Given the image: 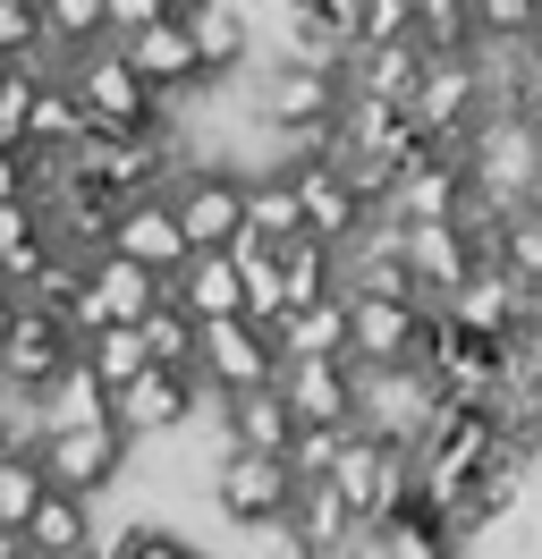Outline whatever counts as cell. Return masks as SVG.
Returning <instances> with one entry per match:
<instances>
[{
    "label": "cell",
    "instance_id": "obj_1",
    "mask_svg": "<svg viewBox=\"0 0 542 559\" xmlns=\"http://www.w3.org/2000/svg\"><path fill=\"white\" fill-rule=\"evenodd\" d=\"M449 153L467 170V212L508 221V212L542 204V119L534 110H483Z\"/></svg>",
    "mask_w": 542,
    "mask_h": 559
},
{
    "label": "cell",
    "instance_id": "obj_2",
    "mask_svg": "<svg viewBox=\"0 0 542 559\" xmlns=\"http://www.w3.org/2000/svg\"><path fill=\"white\" fill-rule=\"evenodd\" d=\"M60 69V85L76 94V110H85V128H110V136H178V110H162L144 85H136V69L110 51V43H94V51H68V60H51Z\"/></svg>",
    "mask_w": 542,
    "mask_h": 559
},
{
    "label": "cell",
    "instance_id": "obj_3",
    "mask_svg": "<svg viewBox=\"0 0 542 559\" xmlns=\"http://www.w3.org/2000/svg\"><path fill=\"white\" fill-rule=\"evenodd\" d=\"M169 221H178V238H187V254H229L237 238H246V178L229 170V162H178L162 187Z\"/></svg>",
    "mask_w": 542,
    "mask_h": 559
},
{
    "label": "cell",
    "instance_id": "obj_4",
    "mask_svg": "<svg viewBox=\"0 0 542 559\" xmlns=\"http://www.w3.org/2000/svg\"><path fill=\"white\" fill-rule=\"evenodd\" d=\"M203 500H212V518L229 525V534H280V525H288V500H297V475H288V457L221 450L212 475H203Z\"/></svg>",
    "mask_w": 542,
    "mask_h": 559
},
{
    "label": "cell",
    "instance_id": "obj_5",
    "mask_svg": "<svg viewBox=\"0 0 542 559\" xmlns=\"http://www.w3.org/2000/svg\"><path fill=\"white\" fill-rule=\"evenodd\" d=\"M34 466H43V484L68 491V500H110L136 466V441L119 424H76V432H43V441H34Z\"/></svg>",
    "mask_w": 542,
    "mask_h": 559
},
{
    "label": "cell",
    "instance_id": "obj_6",
    "mask_svg": "<svg viewBox=\"0 0 542 559\" xmlns=\"http://www.w3.org/2000/svg\"><path fill=\"white\" fill-rule=\"evenodd\" d=\"M492 229H500V221H483V212L399 229V263H406V280H415V297H424V306H440V297H449L467 272H483V263H492Z\"/></svg>",
    "mask_w": 542,
    "mask_h": 559
},
{
    "label": "cell",
    "instance_id": "obj_7",
    "mask_svg": "<svg viewBox=\"0 0 542 559\" xmlns=\"http://www.w3.org/2000/svg\"><path fill=\"white\" fill-rule=\"evenodd\" d=\"M322 484L339 491V509H347L356 525H381V518L406 500V491H415V457L390 450V441H373V432H347Z\"/></svg>",
    "mask_w": 542,
    "mask_h": 559
},
{
    "label": "cell",
    "instance_id": "obj_8",
    "mask_svg": "<svg viewBox=\"0 0 542 559\" xmlns=\"http://www.w3.org/2000/svg\"><path fill=\"white\" fill-rule=\"evenodd\" d=\"M196 382L203 399H237V390H271L280 382V348L263 322H196Z\"/></svg>",
    "mask_w": 542,
    "mask_h": 559
},
{
    "label": "cell",
    "instance_id": "obj_9",
    "mask_svg": "<svg viewBox=\"0 0 542 559\" xmlns=\"http://www.w3.org/2000/svg\"><path fill=\"white\" fill-rule=\"evenodd\" d=\"M280 178H288V195H297V221L314 246H331V254H347V246L365 238L381 212L347 187V170L339 162H280Z\"/></svg>",
    "mask_w": 542,
    "mask_h": 559
},
{
    "label": "cell",
    "instance_id": "obj_10",
    "mask_svg": "<svg viewBox=\"0 0 542 559\" xmlns=\"http://www.w3.org/2000/svg\"><path fill=\"white\" fill-rule=\"evenodd\" d=\"M110 51L136 69V85H144L162 110H178V103H196V94H212V85H221V76L203 69V51L187 43V26H178V17H162V26H144V35H128V43H110Z\"/></svg>",
    "mask_w": 542,
    "mask_h": 559
},
{
    "label": "cell",
    "instance_id": "obj_11",
    "mask_svg": "<svg viewBox=\"0 0 542 559\" xmlns=\"http://www.w3.org/2000/svg\"><path fill=\"white\" fill-rule=\"evenodd\" d=\"M433 416H440V390L424 382L415 365H390V373H365V365H356V432L390 441V450H415Z\"/></svg>",
    "mask_w": 542,
    "mask_h": 559
},
{
    "label": "cell",
    "instance_id": "obj_12",
    "mask_svg": "<svg viewBox=\"0 0 542 559\" xmlns=\"http://www.w3.org/2000/svg\"><path fill=\"white\" fill-rule=\"evenodd\" d=\"M212 399H203L196 373H169V365H144L128 390H110V424L128 432V441H169V432H187Z\"/></svg>",
    "mask_w": 542,
    "mask_h": 559
},
{
    "label": "cell",
    "instance_id": "obj_13",
    "mask_svg": "<svg viewBox=\"0 0 542 559\" xmlns=\"http://www.w3.org/2000/svg\"><path fill=\"white\" fill-rule=\"evenodd\" d=\"M483 51H449V60H424V85H415V103H406V119L424 128L433 144H458L483 119Z\"/></svg>",
    "mask_w": 542,
    "mask_h": 559
},
{
    "label": "cell",
    "instance_id": "obj_14",
    "mask_svg": "<svg viewBox=\"0 0 542 559\" xmlns=\"http://www.w3.org/2000/svg\"><path fill=\"white\" fill-rule=\"evenodd\" d=\"M68 365H76V331L17 306V322L0 331V399H34L43 382H60Z\"/></svg>",
    "mask_w": 542,
    "mask_h": 559
},
{
    "label": "cell",
    "instance_id": "obj_15",
    "mask_svg": "<svg viewBox=\"0 0 542 559\" xmlns=\"http://www.w3.org/2000/svg\"><path fill=\"white\" fill-rule=\"evenodd\" d=\"M339 306H347V365H365V373L415 365L433 306H399V297H339Z\"/></svg>",
    "mask_w": 542,
    "mask_h": 559
},
{
    "label": "cell",
    "instance_id": "obj_16",
    "mask_svg": "<svg viewBox=\"0 0 542 559\" xmlns=\"http://www.w3.org/2000/svg\"><path fill=\"white\" fill-rule=\"evenodd\" d=\"M280 407L297 416V432H356V365H331V356H305V365H280Z\"/></svg>",
    "mask_w": 542,
    "mask_h": 559
},
{
    "label": "cell",
    "instance_id": "obj_17",
    "mask_svg": "<svg viewBox=\"0 0 542 559\" xmlns=\"http://www.w3.org/2000/svg\"><path fill=\"white\" fill-rule=\"evenodd\" d=\"M162 306V280L119 263V254H94L85 263V297H76V340L85 331H136V322Z\"/></svg>",
    "mask_w": 542,
    "mask_h": 559
},
{
    "label": "cell",
    "instance_id": "obj_18",
    "mask_svg": "<svg viewBox=\"0 0 542 559\" xmlns=\"http://www.w3.org/2000/svg\"><path fill=\"white\" fill-rule=\"evenodd\" d=\"M467 212V170H458V153H424V162H406L390 178V195H381V221L390 229H424V221H458Z\"/></svg>",
    "mask_w": 542,
    "mask_h": 559
},
{
    "label": "cell",
    "instance_id": "obj_19",
    "mask_svg": "<svg viewBox=\"0 0 542 559\" xmlns=\"http://www.w3.org/2000/svg\"><path fill=\"white\" fill-rule=\"evenodd\" d=\"M440 314L458 322V331H474V340H517V331L534 322V297H526L500 263H483V272H467L449 297H440Z\"/></svg>",
    "mask_w": 542,
    "mask_h": 559
},
{
    "label": "cell",
    "instance_id": "obj_20",
    "mask_svg": "<svg viewBox=\"0 0 542 559\" xmlns=\"http://www.w3.org/2000/svg\"><path fill=\"white\" fill-rule=\"evenodd\" d=\"M102 254H119V263H136V272L169 280L178 263H187V238H178V221H169L162 195H136V204H119V221H110V246Z\"/></svg>",
    "mask_w": 542,
    "mask_h": 559
},
{
    "label": "cell",
    "instance_id": "obj_21",
    "mask_svg": "<svg viewBox=\"0 0 542 559\" xmlns=\"http://www.w3.org/2000/svg\"><path fill=\"white\" fill-rule=\"evenodd\" d=\"M424 43H373V51H347L339 60V85L347 94H365V103H390V110H406L415 103V85H424Z\"/></svg>",
    "mask_w": 542,
    "mask_h": 559
},
{
    "label": "cell",
    "instance_id": "obj_22",
    "mask_svg": "<svg viewBox=\"0 0 542 559\" xmlns=\"http://www.w3.org/2000/svg\"><path fill=\"white\" fill-rule=\"evenodd\" d=\"M162 297H169L187 322H237V314H246V297H237V263H229V254H187V263L162 280Z\"/></svg>",
    "mask_w": 542,
    "mask_h": 559
},
{
    "label": "cell",
    "instance_id": "obj_23",
    "mask_svg": "<svg viewBox=\"0 0 542 559\" xmlns=\"http://www.w3.org/2000/svg\"><path fill=\"white\" fill-rule=\"evenodd\" d=\"M187 43L203 51V69L212 76H246L255 69V17L246 9H221V0H187Z\"/></svg>",
    "mask_w": 542,
    "mask_h": 559
},
{
    "label": "cell",
    "instance_id": "obj_24",
    "mask_svg": "<svg viewBox=\"0 0 542 559\" xmlns=\"http://www.w3.org/2000/svg\"><path fill=\"white\" fill-rule=\"evenodd\" d=\"M94 534H102V518H94V500H68V491H43V509L26 518V559H94Z\"/></svg>",
    "mask_w": 542,
    "mask_h": 559
},
{
    "label": "cell",
    "instance_id": "obj_25",
    "mask_svg": "<svg viewBox=\"0 0 542 559\" xmlns=\"http://www.w3.org/2000/svg\"><path fill=\"white\" fill-rule=\"evenodd\" d=\"M288 551L297 559H339L347 551V534H356V518L339 509V491L331 484H297V500H288Z\"/></svg>",
    "mask_w": 542,
    "mask_h": 559
},
{
    "label": "cell",
    "instance_id": "obj_26",
    "mask_svg": "<svg viewBox=\"0 0 542 559\" xmlns=\"http://www.w3.org/2000/svg\"><path fill=\"white\" fill-rule=\"evenodd\" d=\"M271 348H280V365H305V356L347 365V306H339V297H322V306L280 314V322H271Z\"/></svg>",
    "mask_w": 542,
    "mask_h": 559
},
{
    "label": "cell",
    "instance_id": "obj_27",
    "mask_svg": "<svg viewBox=\"0 0 542 559\" xmlns=\"http://www.w3.org/2000/svg\"><path fill=\"white\" fill-rule=\"evenodd\" d=\"M34 407V424H43V432H76V424H110V399H102V382L94 373H85V365H68L60 382H43L26 399Z\"/></svg>",
    "mask_w": 542,
    "mask_h": 559
},
{
    "label": "cell",
    "instance_id": "obj_28",
    "mask_svg": "<svg viewBox=\"0 0 542 559\" xmlns=\"http://www.w3.org/2000/svg\"><path fill=\"white\" fill-rule=\"evenodd\" d=\"M280 254V314H297V306H322V297H339V254L314 238H288L271 246Z\"/></svg>",
    "mask_w": 542,
    "mask_h": 559
},
{
    "label": "cell",
    "instance_id": "obj_29",
    "mask_svg": "<svg viewBox=\"0 0 542 559\" xmlns=\"http://www.w3.org/2000/svg\"><path fill=\"white\" fill-rule=\"evenodd\" d=\"M76 136H85V110H76V94L60 85V69L34 76V94H26V153H68Z\"/></svg>",
    "mask_w": 542,
    "mask_h": 559
},
{
    "label": "cell",
    "instance_id": "obj_30",
    "mask_svg": "<svg viewBox=\"0 0 542 559\" xmlns=\"http://www.w3.org/2000/svg\"><path fill=\"white\" fill-rule=\"evenodd\" d=\"M76 297H85V254H60V246H51V254L34 263V280L17 288V306L68 322V331H76Z\"/></svg>",
    "mask_w": 542,
    "mask_h": 559
},
{
    "label": "cell",
    "instance_id": "obj_31",
    "mask_svg": "<svg viewBox=\"0 0 542 559\" xmlns=\"http://www.w3.org/2000/svg\"><path fill=\"white\" fill-rule=\"evenodd\" d=\"M51 254V229H43V212L34 204H0V288L17 297L34 280V263Z\"/></svg>",
    "mask_w": 542,
    "mask_h": 559
},
{
    "label": "cell",
    "instance_id": "obj_32",
    "mask_svg": "<svg viewBox=\"0 0 542 559\" xmlns=\"http://www.w3.org/2000/svg\"><path fill=\"white\" fill-rule=\"evenodd\" d=\"M246 238H255V246H288V238H305L297 195H288V178H280V170H255V178H246Z\"/></svg>",
    "mask_w": 542,
    "mask_h": 559
},
{
    "label": "cell",
    "instance_id": "obj_33",
    "mask_svg": "<svg viewBox=\"0 0 542 559\" xmlns=\"http://www.w3.org/2000/svg\"><path fill=\"white\" fill-rule=\"evenodd\" d=\"M492 263H500L526 297H542V204H526V212H508L500 229H492Z\"/></svg>",
    "mask_w": 542,
    "mask_h": 559
},
{
    "label": "cell",
    "instance_id": "obj_34",
    "mask_svg": "<svg viewBox=\"0 0 542 559\" xmlns=\"http://www.w3.org/2000/svg\"><path fill=\"white\" fill-rule=\"evenodd\" d=\"M76 365H85V373L102 382V399H110V390H128L153 356H144V340H136V331H85V340H76Z\"/></svg>",
    "mask_w": 542,
    "mask_h": 559
},
{
    "label": "cell",
    "instance_id": "obj_35",
    "mask_svg": "<svg viewBox=\"0 0 542 559\" xmlns=\"http://www.w3.org/2000/svg\"><path fill=\"white\" fill-rule=\"evenodd\" d=\"M94 559H203L178 525L162 518H136V525H110V534H94Z\"/></svg>",
    "mask_w": 542,
    "mask_h": 559
},
{
    "label": "cell",
    "instance_id": "obj_36",
    "mask_svg": "<svg viewBox=\"0 0 542 559\" xmlns=\"http://www.w3.org/2000/svg\"><path fill=\"white\" fill-rule=\"evenodd\" d=\"M34 17H43V43H51V60L110 43V26H102V0H34Z\"/></svg>",
    "mask_w": 542,
    "mask_h": 559
},
{
    "label": "cell",
    "instance_id": "obj_37",
    "mask_svg": "<svg viewBox=\"0 0 542 559\" xmlns=\"http://www.w3.org/2000/svg\"><path fill=\"white\" fill-rule=\"evenodd\" d=\"M474 43L483 51H508V43H542V0H467Z\"/></svg>",
    "mask_w": 542,
    "mask_h": 559
},
{
    "label": "cell",
    "instance_id": "obj_38",
    "mask_svg": "<svg viewBox=\"0 0 542 559\" xmlns=\"http://www.w3.org/2000/svg\"><path fill=\"white\" fill-rule=\"evenodd\" d=\"M43 466H34V450H0V534H26V518L43 509Z\"/></svg>",
    "mask_w": 542,
    "mask_h": 559
},
{
    "label": "cell",
    "instance_id": "obj_39",
    "mask_svg": "<svg viewBox=\"0 0 542 559\" xmlns=\"http://www.w3.org/2000/svg\"><path fill=\"white\" fill-rule=\"evenodd\" d=\"M136 340H144V356H153V365H169V373H196V322L178 314V306H153V314L136 322Z\"/></svg>",
    "mask_w": 542,
    "mask_h": 559
},
{
    "label": "cell",
    "instance_id": "obj_40",
    "mask_svg": "<svg viewBox=\"0 0 542 559\" xmlns=\"http://www.w3.org/2000/svg\"><path fill=\"white\" fill-rule=\"evenodd\" d=\"M415 43H424L433 60H449V51H483L467 0H415Z\"/></svg>",
    "mask_w": 542,
    "mask_h": 559
},
{
    "label": "cell",
    "instance_id": "obj_41",
    "mask_svg": "<svg viewBox=\"0 0 542 559\" xmlns=\"http://www.w3.org/2000/svg\"><path fill=\"white\" fill-rule=\"evenodd\" d=\"M17 60H51V43H43L34 0H0V69H17Z\"/></svg>",
    "mask_w": 542,
    "mask_h": 559
},
{
    "label": "cell",
    "instance_id": "obj_42",
    "mask_svg": "<svg viewBox=\"0 0 542 559\" xmlns=\"http://www.w3.org/2000/svg\"><path fill=\"white\" fill-rule=\"evenodd\" d=\"M373 43H415V0H356V51Z\"/></svg>",
    "mask_w": 542,
    "mask_h": 559
},
{
    "label": "cell",
    "instance_id": "obj_43",
    "mask_svg": "<svg viewBox=\"0 0 542 559\" xmlns=\"http://www.w3.org/2000/svg\"><path fill=\"white\" fill-rule=\"evenodd\" d=\"M162 17H187V0H102V26H110V43L144 35V26H162Z\"/></svg>",
    "mask_w": 542,
    "mask_h": 559
},
{
    "label": "cell",
    "instance_id": "obj_44",
    "mask_svg": "<svg viewBox=\"0 0 542 559\" xmlns=\"http://www.w3.org/2000/svg\"><path fill=\"white\" fill-rule=\"evenodd\" d=\"M0 204H34V162L17 144H0Z\"/></svg>",
    "mask_w": 542,
    "mask_h": 559
},
{
    "label": "cell",
    "instance_id": "obj_45",
    "mask_svg": "<svg viewBox=\"0 0 542 559\" xmlns=\"http://www.w3.org/2000/svg\"><path fill=\"white\" fill-rule=\"evenodd\" d=\"M9 322H17V297H9V288H0V331H9Z\"/></svg>",
    "mask_w": 542,
    "mask_h": 559
},
{
    "label": "cell",
    "instance_id": "obj_46",
    "mask_svg": "<svg viewBox=\"0 0 542 559\" xmlns=\"http://www.w3.org/2000/svg\"><path fill=\"white\" fill-rule=\"evenodd\" d=\"M0 559H26V543H17V534H0Z\"/></svg>",
    "mask_w": 542,
    "mask_h": 559
},
{
    "label": "cell",
    "instance_id": "obj_47",
    "mask_svg": "<svg viewBox=\"0 0 542 559\" xmlns=\"http://www.w3.org/2000/svg\"><path fill=\"white\" fill-rule=\"evenodd\" d=\"M0 450H9V399H0Z\"/></svg>",
    "mask_w": 542,
    "mask_h": 559
},
{
    "label": "cell",
    "instance_id": "obj_48",
    "mask_svg": "<svg viewBox=\"0 0 542 559\" xmlns=\"http://www.w3.org/2000/svg\"><path fill=\"white\" fill-rule=\"evenodd\" d=\"M221 9H255V0H221Z\"/></svg>",
    "mask_w": 542,
    "mask_h": 559
}]
</instances>
